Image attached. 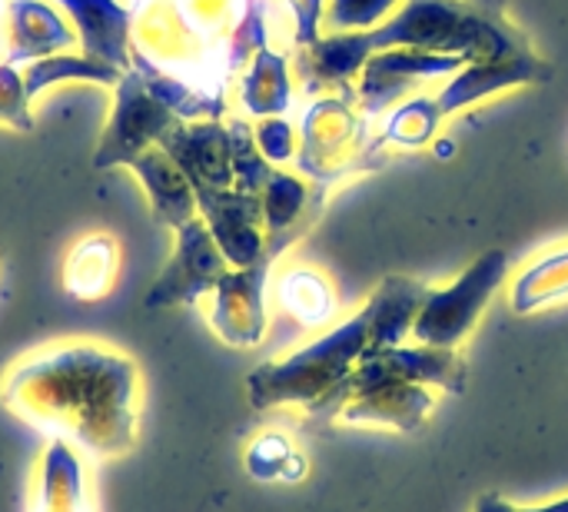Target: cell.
<instances>
[{
    "mask_svg": "<svg viewBox=\"0 0 568 512\" xmlns=\"http://www.w3.org/2000/svg\"><path fill=\"white\" fill-rule=\"evenodd\" d=\"M27 512H100L87 460L67 443H50L40 453Z\"/></svg>",
    "mask_w": 568,
    "mask_h": 512,
    "instance_id": "cell-13",
    "label": "cell"
},
{
    "mask_svg": "<svg viewBox=\"0 0 568 512\" xmlns=\"http://www.w3.org/2000/svg\"><path fill=\"white\" fill-rule=\"evenodd\" d=\"M516 512H568V496L556 500V503H549V506H526V510H516Z\"/></svg>",
    "mask_w": 568,
    "mask_h": 512,
    "instance_id": "cell-31",
    "label": "cell"
},
{
    "mask_svg": "<svg viewBox=\"0 0 568 512\" xmlns=\"http://www.w3.org/2000/svg\"><path fill=\"white\" fill-rule=\"evenodd\" d=\"M443 123L433 93L406 97L383 117L379 140L386 147H423L436 137V127Z\"/></svg>",
    "mask_w": 568,
    "mask_h": 512,
    "instance_id": "cell-24",
    "label": "cell"
},
{
    "mask_svg": "<svg viewBox=\"0 0 568 512\" xmlns=\"http://www.w3.org/2000/svg\"><path fill=\"white\" fill-rule=\"evenodd\" d=\"M366 60L379 50L413 47L476 60L529 57L532 43L506 17L503 0H403V7L376 30L356 33Z\"/></svg>",
    "mask_w": 568,
    "mask_h": 512,
    "instance_id": "cell-2",
    "label": "cell"
},
{
    "mask_svg": "<svg viewBox=\"0 0 568 512\" xmlns=\"http://www.w3.org/2000/svg\"><path fill=\"white\" fill-rule=\"evenodd\" d=\"M369 353V313L346 320L333 333L320 337L316 343L296 350L293 357L280 363H266L250 373V403L256 410L283 406V403H306L320 406V400L329 403L343 390V380H349L353 363Z\"/></svg>",
    "mask_w": 568,
    "mask_h": 512,
    "instance_id": "cell-3",
    "label": "cell"
},
{
    "mask_svg": "<svg viewBox=\"0 0 568 512\" xmlns=\"http://www.w3.org/2000/svg\"><path fill=\"white\" fill-rule=\"evenodd\" d=\"M276 300L303 327H320L336 310L329 283L320 273H313V270H290V273H283V280L276 287Z\"/></svg>",
    "mask_w": 568,
    "mask_h": 512,
    "instance_id": "cell-23",
    "label": "cell"
},
{
    "mask_svg": "<svg viewBox=\"0 0 568 512\" xmlns=\"http://www.w3.org/2000/svg\"><path fill=\"white\" fill-rule=\"evenodd\" d=\"M466 57L453 53H429V50H413V47H393L379 50L366 60L359 80H356V100L359 110L376 120L386 117L396 103H403L423 80L436 77H453L466 67Z\"/></svg>",
    "mask_w": 568,
    "mask_h": 512,
    "instance_id": "cell-7",
    "label": "cell"
},
{
    "mask_svg": "<svg viewBox=\"0 0 568 512\" xmlns=\"http://www.w3.org/2000/svg\"><path fill=\"white\" fill-rule=\"evenodd\" d=\"M0 403L50 443L103 463L136 446L143 383L133 357L63 340L17 360L0 383Z\"/></svg>",
    "mask_w": 568,
    "mask_h": 512,
    "instance_id": "cell-1",
    "label": "cell"
},
{
    "mask_svg": "<svg viewBox=\"0 0 568 512\" xmlns=\"http://www.w3.org/2000/svg\"><path fill=\"white\" fill-rule=\"evenodd\" d=\"M120 70L106 60H93V57H67V53H57V57H40V60H30L27 73H23V90L27 97L33 100L40 90L53 87V83H63V80H93V83H120Z\"/></svg>",
    "mask_w": 568,
    "mask_h": 512,
    "instance_id": "cell-22",
    "label": "cell"
},
{
    "mask_svg": "<svg viewBox=\"0 0 568 512\" xmlns=\"http://www.w3.org/2000/svg\"><path fill=\"white\" fill-rule=\"evenodd\" d=\"M568 297V247L552 250L539 260H532L519 280L513 283V307L519 313H532L546 303Z\"/></svg>",
    "mask_w": 568,
    "mask_h": 512,
    "instance_id": "cell-21",
    "label": "cell"
},
{
    "mask_svg": "<svg viewBox=\"0 0 568 512\" xmlns=\"http://www.w3.org/2000/svg\"><path fill=\"white\" fill-rule=\"evenodd\" d=\"M253 137H256V147L260 153L276 167V163H286L296 157V130L286 117H263L256 127H253Z\"/></svg>",
    "mask_w": 568,
    "mask_h": 512,
    "instance_id": "cell-28",
    "label": "cell"
},
{
    "mask_svg": "<svg viewBox=\"0 0 568 512\" xmlns=\"http://www.w3.org/2000/svg\"><path fill=\"white\" fill-rule=\"evenodd\" d=\"M230 153H233V187L243 193H263L273 177V163L260 153L253 127L246 120H230Z\"/></svg>",
    "mask_w": 568,
    "mask_h": 512,
    "instance_id": "cell-25",
    "label": "cell"
},
{
    "mask_svg": "<svg viewBox=\"0 0 568 512\" xmlns=\"http://www.w3.org/2000/svg\"><path fill=\"white\" fill-rule=\"evenodd\" d=\"M273 267V257H263L253 267L230 270L220 287L210 293L213 310H210V327L230 343V347H256L266 330V313H263V290H266V273Z\"/></svg>",
    "mask_w": 568,
    "mask_h": 512,
    "instance_id": "cell-10",
    "label": "cell"
},
{
    "mask_svg": "<svg viewBox=\"0 0 568 512\" xmlns=\"http://www.w3.org/2000/svg\"><path fill=\"white\" fill-rule=\"evenodd\" d=\"M552 70L542 57L529 53V57H516V60H476L466 63L459 73H453L446 80V87H439L433 93L439 117H453L473 103H479L483 97L513 90V87H529V83H542L549 80Z\"/></svg>",
    "mask_w": 568,
    "mask_h": 512,
    "instance_id": "cell-11",
    "label": "cell"
},
{
    "mask_svg": "<svg viewBox=\"0 0 568 512\" xmlns=\"http://www.w3.org/2000/svg\"><path fill=\"white\" fill-rule=\"evenodd\" d=\"M160 150L170 153V160L186 173L193 190L233 187V153H230V130L220 120L206 123H173L160 143Z\"/></svg>",
    "mask_w": 568,
    "mask_h": 512,
    "instance_id": "cell-12",
    "label": "cell"
},
{
    "mask_svg": "<svg viewBox=\"0 0 568 512\" xmlns=\"http://www.w3.org/2000/svg\"><path fill=\"white\" fill-rule=\"evenodd\" d=\"M506 270H509V257L503 250H493V253H483L453 287L429 290V297L416 317L413 337L423 347L453 350L476 327L483 307L503 287Z\"/></svg>",
    "mask_w": 568,
    "mask_h": 512,
    "instance_id": "cell-5",
    "label": "cell"
},
{
    "mask_svg": "<svg viewBox=\"0 0 568 512\" xmlns=\"http://www.w3.org/2000/svg\"><path fill=\"white\" fill-rule=\"evenodd\" d=\"M263 200V227H266V253L263 257H280L313 220V210L320 207L323 197L310 203V190L300 177H290L283 170H273L270 183L260 193Z\"/></svg>",
    "mask_w": 568,
    "mask_h": 512,
    "instance_id": "cell-16",
    "label": "cell"
},
{
    "mask_svg": "<svg viewBox=\"0 0 568 512\" xmlns=\"http://www.w3.org/2000/svg\"><path fill=\"white\" fill-rule=\"evenodd\" d=\"M386 143L379 133L373 137L369 117L359 110L356 87L339 90L336 97H323L310 107L306 127H303V153L300 167L320 180V187L359 173L369 167H379Z\"/></svg>",
    "mask_w": 568,
    "mask_h": 512,
    "instance_id": "cell-4",
    "label": "cell"
},
{
    "mask_svg": "<svg viewBox=\"0 0 568 512\" xmlns=\"http://www.w3.org/2000/svg\"><path fill=\"white\" fill-rule=\"evenodd\" d=\"M429 290L433 287H426L419 280H406V277H393L376 290V297L366 303V313H369V353L399 347L406 340V333H413L416 317H419Z\"/></svg>",
    "mask_w": 568,
    "mask_h": 512,
    "instance_id": "cell-17",
    "label": "cell"
},
{
    "mask_svg": "<svg viewBox=\"0 0 568 512\" xmlns=\"http://www.w3.org/2000/svg\"><path fill=\"white\" fill-rule=\"evenodd\" d=\"M230 270L233 267L226 263V257L216 247V240H213L210 227L203 223V217H193L183 227H176L173 257L163 267V273L156 277V283L150 287L143 307L146 310L193 307L206 293H213Z\"/></svg>",
    "mask_w": 568,
    "mask_h": 512,
    "instance_id": "cell-6",
    "label": "cell"
},
{
    "mask_svg": "<svg viewBox=\"0 0 568 512\" xmlns=\"http://www.w3.org/2000/svg\"><path fill=\"white\" fill-rule=\"evenodd\" d=\"M290 100H293V87H290L286 57L273 53L270 47L256 50L240 83V103L263 120V117H283L290 110Z\"/></svg>",
    "mask_w": 568,
    "mask_h": 512,
    "instance_id": "cell-19",
    "label": "cell"
},
{
    "mask_svg": "<svg viewBox=\"0 0 568 512\" xmlns=\"http://www.w3.org/2000/svg\"><path fill=\"white\" fill-rule=\"evenodd\" d=\"M399 7L403 0H326L323 20L329 33H363L386 23Z\"/></svg>",
    "mask_w": 568,
    "mask_h": 512,
    "instance_id": "cell-27",
    "label": "cell"
},
{
    "mask_svg": "<svg viewBox=\"0 0 568 512\" xmlns=\"http://www.w3.org/2000/svg\"><path fill=\"white\" fill-rule=\"evenodd\" d=\"M130 170L136 173L140 187L150 197V210L153 220L160 227H183L186 220L200 217L196 210V190L186 180V173L170 160L166 150L150 147L146 153H140L136 160H130Z\"/></svg>",
    "mask_w": 568,
    "mask_h": 512,
    "instance_id": "cell-14",
    "label": "cell"
},
{
    "mask_svg": "<svg viewBox=\"0 0 568 512\" xmlns=\"http://www.w3.org/2000/svg\"><path fill=\"white\" fill-rule=\"evenodd\" d=\"M27 103L30 97L23 90V77L10 63H3L0 67V120L10 123L13 130H33V117Z\"/></svg>",
    "mask_w": 568,
    "mask_h": 512,
    "instance_id": "cell-29",
    "label": "cell"
},
{
    "mask_svg": "<svg viewBox=\"0 0 568 512\" xmlns=\"http://www.w3.org/2000/svg\"><path fill=\"white\" fill-rule=\"evenodd\" d=\"M10 27H13V60H40L50 50L70 47L73 33L63 27L53 7L40 0H13L10 3Z\"/></svg>",
    "mask_w": 568,
    "mask_h": 512,
    "instance_id": "cell-20",
    "label": "cell"
},
{
    "mask_svg": "<svg viewBox=\"0 0 568 512\" xmlns=\"http://www.w3.org/2000/svg\"><path fill=\"white\" fill-rule=\"evenodd\" d=\"M120 273V243L110 233H87L63 260V290L80 303L103 300Z\"/></svg>",
    "mask_w": 568,
    "mask_h": 512,
    "instance_id": "cell-18",
    "label": "cell"
},
{
    "mask_svg": "<svg viewBox=\"0 0 568 512\" xmlns=\"http://www.w3.org/2000/svg\"><path fill=\"white\" fill-rule=\"evenodd\" d=\"M176 123V113L166 110L143 83L140 73H123L116 83V103H113V117L110 127L100 140V150L93 157L97 170H110V167H130V160H136L140 153H146L150 147L160 143V137Z\"/></svg>",
    "mask_w": 568,
    "mask_h": 512,
    "instance_id": "cell-8",
    "label": "cell"
},
{
    "mask_svg": "<svg viewBox=\"0 0 568 512\" xmlns=\"http://www.w3.org/2000/svg\"><path fill=\"white\" fill-rule=\"evenodd\" d=\"M476 512H516V506L503 503L499 496H483V500H479V506H476Z\"/></svg>",
    "mask_w": 568,
    "mask_h": 512,
    "instance_id": "cell-30",
    "label": "cell"
},
{
    "mask_svg": "<svg viewBox=\"0 0 568 512\" xmlns=\"http://www.w3.org/2000/svg\"><path fill=\"white\" fill-rule=\"evenodd\" d=\"M57 3L70 13L87 57L106 60L120 73H130V50H126L130 10H123L116 0H57Z\"/></svg>",
    "mask_w": 568,
    "mask_h": 512,
    "instance_id": "cell-15",
    "label": "cell"
},
{
    "mask_svg": "<svg viewBox=\"0 0 568 512\" xmlns=\"http://www.w3.org/2000/svg\"><path fill=\"white\" fill-rule=\"evenodd\" d=\"M196 210L233 270H243V267H253L263 260L266 227H263L260 193H243L236 187H226V190L200 187Z\"/></svg>",
    "mask_w": 568,
    "mask_h": 512,
    "instance_id": "cell-9",
    "label": "cell"
},
{
    "mask_svg": "<svg viewBox=\"0 0 568 512\" xmlns=\"http://www.w3.org/2000/svg\"><path fill=\"white\" fill-rule=\"evenodd\" d=\"M246 473L253 480H263V483H270V480H300L306 473V460L290 446L286 436L266 433V436L250 443Z\"/></svg>",
    "mask_w": 568,
    "mask_h": 512,
    "instance_id": "cell-26",
    "label": "cell"
}]
</instances>
